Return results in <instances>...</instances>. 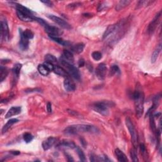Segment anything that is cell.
<instances>
[{"label": "cell", "instance_id": "cell-1", "mask_svg": "<svg viewBox=\"0 0 162 162\" xmlns=\"http://www.w3.org/2000/svg\"><path fill=\"white\" fill-rule=\"evenodd\" d=\"M127 25L128 20L122 19L117 24L108 26L103 34V39L107 41L110 44L117 43L126 33Z\"/></svg>", "mask_w": 162, "mask_h": 162}, {"label": "cell", "instance_id": "cell-2", "mask_svg": "<svg viewBox=\"0 0 162 162\" xmlns=\"http://www.w3.org/2000/svg\"><path fill=\"white\" fill-rule=\"evenodd\" d=\"M65 134L68 135H76L81 132H89L92 134H98L100 132L99 129L95 126L90 125L77 124L68 126L64 130Z\"/></svg>", "mask_w": 162, "mask_h": 162}, {"label": "cell", "instance_id": "cell-3", "mask_svg": "<svg viewBox=\"0 0 162 162\" xmlns=\"http://www.w3.org/2000/svg\"><path fill=\"white\" fill-rule=\"evenodd\" d=\"M133 98L134 100L136 115L138 118H140L142 117L143 112H144L145 95L139 86H137L134 91Z\"/></svg>", "mask_w": 162, "mask_h": 162}, {"label": "cell", "instance_id": "cell-4", "mask_svg": "<svg viewBox=\"0 0 162 162\" xmlns=\"http://www.w3.org/2000/svg\"><path fill=\"white\" fill-rule=\"evenodd\" d=\"M113 106H115V103L113 101H102L95 103L92 106V108L96 112L104 115V116H107L109 113L108 108Z\"/></svg>", "mask_w": 162, "mask_h": 162}, {"label": "cell", "instance_id": "cell-5", "mask_svg": "<svg viewBox=\"0 0 162 162\" xmlns=\"http://www.w3.org/2000/svg\"><path fill=\"white\" fill-rule=\"evenodd\" d=\"M62 67L67 71V72L68 73V75L71 76L74 78H76V80H79L81 78L80 73L75 67L73 66L72 64L68 63V62L65 61V60H61L60 61Z\"/></svg>", "mask_w": 162, "mask_h": 162}, {"label": "cell", "instance_id": "cell-6", "mask_svg": "<svg viewBox=\"0 0 162 162\" xmlns=\"http://www.w3.org/2000/svg\"><path fill=\"white\" fill-rule=\"evenodd\" d=\"M126 123L127 127L128 130L130 133L132 139V142L134 148L137 149L138 146V135L136 129H135L134 124L132 123L131 120L129 118H127L126 120Z\"/></svg>", "mask_w": 162, "mask_h": 162}, {"label": "cell", "instance_id": "cell-7", "mask_svg": "<svg viewBox=\"0 0 162 162\" xmlns=\"http://www.w3.org/2000/svg\"><path fill=\"white\" fill-rule=\"evenodd\" d=\"M48 17L49 18H50L51 20H53L54 22L56 23V24H57L58 25H59L60 27H62V28L65 29H71L70 25L66 21L63 20L62 18L55 16V15H48Z\"/></svg>", "mask_w": 162, "mask_h": 162}, {"label": "cell", "instance_id": "cell-8", "mask_svg": "<svg viewBox=\"0 0 162 162\" xmlns=\"http://www.w3.org/2000/svg\"><path fill=\"white\" fill-rule=\"evenodd\" d=\"M1 39L8 41L10 39V32H9L8 26L6 20H1Z\"/></svg>", "mask_w": 162, "mask_h": 162}, {"label": "cell", "instance_id": "cell-9", "mask_svg": "<svg viewBox=\"0 0 162 162\" xmlns=\"http://www.w3.org/2000/svg\"><path fill=\"white\" fill-rule=\"evenodd\" d=\"M161 15V12L160 11L158 14L156 15L155 17L153 18V20L150 22V24H149V26H148V28H147V32L149 34L151 35L152 34H153V32H155L156 27L158 26Z\"/></svg>", "mask_w": 162, "mask_h": 162}, {"label": "cell", "instance_id": "cell-10", "mask_svg": "<svg viewBox=\"0 0 162 162\" xmlns=\"http://www.w3.org/2000/svg\"><path fill=\"white\" fill-rule=\"evenodd\" d=\"M45 29V31L47 32L49 36H58L62 34V32L60 31L57 27L49 25L48 23L43 26Z\"/></svg>", "mask_w": 162, "mask_h": 162}, {"label": "cell", "instance_id": "cell-11", "mask_svg": "<svg viewBox=\"0 0 162 162\" xmlns=\"http://www.w3.org/2000/svg\"><path fill=\"white\" fill-rule=\"evenodd\" d=\"M107 68L105 63H100L96 70V75L99 79L103 80L105 78Z\"/></svg>", "mask_w": 162, "mask_h": 162}, {"label": "cell", "instance_id": "cell-12", "mask_svg": "<svg viewBox=\"0 0 162 162\" xmlns=\"http://www.w3.org/2000/svg\"><path fill=\"white\" fill-rule=\"evenodd\" d=\"M57 139L53 137H49L48 139H46L45 141L43 142L42 146L44 150H48L50 149L51 147H53V146L56 143Z\"/></svg>", "mask_w": 162, "mask_h": 162}, {"label": "cell", "instance_id": "cell-13", "mask_svg": "<svg viewBox=\"0 0 162 162\" xmlns=\"http://www.w3.org/2000/svg\"><path fill=\"white\" fill-rule=\"evenodd\" d=\"M64 87L67 91L72 92L76 90V85L69 77H66L63 82Z\"/></svg>", "mask_w": 162, "mask_h": 162}, {"label": "cell", "instance_id": "cell-14", "mask_svg": "<svg viewBox=\"0 0 162 162\" xmlns=\"http://www.w3.org/2000/svg\"><path fill=\"white\" fill-rule=\"evenodd\" d=\"M17 15L18 18L22 21L26 22H32L35 20V17L33 16H30L28 15H26L25 13H23L17 10Z\"/></svg>", "mask_w": 162, "mask_h": 162}, {"label": "cell", "instance_id": "cell-15", "mask_svg": "<svg viewBox=\"0 0 162 162\" xmlns=\"http://www.w3.org/2000/svg\"><path fill=\"white\" fill-rule=\"evenodd\" d=\"M21 107H20V106H13V107H12L6 114L5 118H10L13 116L19 114L21 112Z\"/></svg>", "mask_w": 162, "mask_h": 162}, {"label": "cell", "instance_id": "cell-16", "mask_svg": "<svg viewBox=\"0 0 162 162\" xmlns=\"http://www.w3.org/2000/svg\"><path fill=\"white\" fill-rule=\"evenodd\" d=\"M58 147H67V148H70V149H73V148L76 147V145L75 143H74L72 141H69V140H62V141H60L58 145Z\"/></svg>", "mask_w": 162, "mask_h": 162}, {"label": "cell", "instance_id": "cell-17", "mask_svg": "<svg viewBox=\"0 0 162 162\" xmlns=\"http://www.w3.org/2000/svg\"><path fill=\"white\" fill-rule=\"evenodd\" d=\"M13 4L15 5V7H16L17 11H19L23 13H25V14H26V15H28L30 16H33V15H32L33 12H32L31 10H29V8H27L24 6H22V4H18V3H13Z\"/></svg>", "mask_w": 162, "mask_h": 162}, {"label": "cell", "instance_id": "cell-18", "mask_svg": "<svg viewBox=\"0 0 162 162\" xmlns=\"http://www.w3.org/2000/svg\"><path fill=\"white\" fill-rule=\"evenodd\" d=\"M55 73L57 74L58 76L65 77H68V73L67 72V71L65 70V69L62 67H60L58 65H54V68L53 70Z\"/></svg>", "mask_w": 162, "mask_h": 162}, {"label": "cell", "instance_id": "cell-19", "mask_svg": "<svg viewBox=\"0 0 162 162\" xmlns=\"http://www.w3.org/2000/svg\"><path fill=\"white\" fill-rule=\"evenodd\" d=\"M20 48L22 50H26L29 47V39H27L24 36H23L20 30Z\"/></svg>", "mask_w": 162, "mask_h": 162}, {"label": "cell", "instance_id": "cell-20", "mask_svg": "<svg viewBox=\"0 0 162 162\" xmlns=\"http://www.w3.org/2000/svg\"><path fill=\"white\" fill-rule=\"evenodd\" d=\"M49 38L53 40L54 42L58 43L59 44H61L64 46H68L70 45V43L67 41H65L62 38H59L58 36H49Z\"/></svg>", "mask_w": 162, "mask_h": 162}, {"label": "cell", "instance_id": "cell-21", "mask_svg": "<svg viewBox=\"0 0 162 162\" xmlns=\"http://www.w3.org/2000/svg\"><path fill=\"white\" fill-rule=\"evenodd\" d=\"M18 122V120L16 118H12V119H10V120H8V122L4 125V127L2 129V134H3L4 133H6L9 130V129H10L13 124L16 123Z\"/></svg>", "mask_w": 162, "mask_h": 162}, {"label": "cell", "instance_id": "cell-22", "mask_svg": "<svg viewBox=\"0 0 162 162\" xmlns=\"http://www.w3.org/2000/svg\"><path fill=\"white\" fill-rule=\"evenodd\" d=\"M161 51V44H159L158 46H156V48H155V49L154 50L153 53L152 55H151V62L152 63H155L157 58H158L159 54L160 53Z\"/></svg>", "mask_w": 162, "mask_h": 162}, {"label": "cell", "instance_id": "cell-23", "mask_svg": "<svg viewBox=\"0 0 162 162\" xmlns=\"http://www.w3.org/2000/svg\"><path fill=\"white\" fill-rule=\"evenodd\" d=\"M115 155H116L117 158L119 161H121V162L128 161V159L127 158L126 155H125L121 150L118 149V148L115 150Z\"/></svg>", "mask_w": 162, "mask_h": 162}, {"label": "cell", "instance_id": "cell-24", "mask_svg": "<svg viewBox=\"0 0 162 162\" xmlns=\"http://www.w3.org/2000/svg\"><path fill=\"white\" fill-rule=\"evenodd\" d=\"M131 3V1H129V0H122V1H120L117 4L116 7H115V10H116L117 11L121 10L124 8L127 7Z\"/></svg>", "mask_w": 162, "mask_h": 162}, {"label": "cell", "instance_id": "cell-25", "mask_svg": "<svg viewBox=\"0 0 162 162\" xmlns=\"http://www.w3.org/2000/svg\"><path fill=\"white\" fill-rule=\"evenodd\" d=\"M84 48V44L82 43H80L72 46L71 50L74 53L79 54L83 52Z\"/></svg>", "mask_w": 162, "mask_h": 162}, {"label": "cell", "instance_id": "cell-26", "mask_svg": "<svg viewBox=\"0 0 162 162\" xmlns=\"http://www.w3.org/2000/svg\"><path fill=\"white\" fill-rule=\"evenodd\" d=\"M21 68H22V65L20 63H17V64L15 65L14 67H13V70H12L13 75V77H14L15 81H17L18 79V77H19Z\"/></svg>", "mask_w": 162, "mask_h": 162}, {"label": "cell", "instance_id": "cell-27", "mask_svg": "<svg viewBox=\"0 0 162 162\" xmlns=\"http://www.w3.org/2000/svg\"><path fill=\"white\" fill-rule=\"evenodd\" d=\"M8 71L7 70V68L3 66H1V68H0V81L3 82L5 79L8 76Z\"/></svg>", "mask_w": 162, "mask_h": 162}, {"label": "cell", "instance_id": "cell-28", "mask_svg": "<svg viewBox=\"0 0 162 162\" xmlns=\"http://www.w3.org/2000/svg\"><path fill=\"white\" fill-rule=\"evenodd\" d=\"M38 70L41 75H43L44 76H48L50 72V71L44 65H39L38 67Z\"/></svg>", "mask_w": 162, "mask_h": 162}, {"label": "cell", "instance_id": "cell-29", "mask_svg": "<svg viewBox=\"0 0 162 162\" xmlns=\"http://www.w3.org/2000/svg\"><path fill=\"white\" fill-rule=\"evenodd\" d=\"M20 31L22 32V33L23 34L25 38H27V39H31L34 38V33L32 32V31L29 30V29H26L24 31H22L20 29Z\"/></svg>", "mask_w": 162, "mask_h": 162}, {"label": "cell", "instance_id": "cell-30", "mask_svg": "<svg viewBox=\"0 0 162 162\" xmlns=\"http://www.w3.org/2000/svg\"><path fill=\"white\" fill-rule=\"evenodd\" d=\"M63 56L67 60H69V61H71L72 62H73V60H74L73 55L72 53L70 52V51L64 50L63 51Z\"/></svg>", "mask_w": 162, "mask_h": 162}, {"label": "cell", "instance_id": "cell-31", "mask_svg": "<svg viewBox=\"0 0 162 162\" xmlns=\"http://www.w3.org/2000/svg\"><path fill=\"white\" fill-rule=\"evenodd\" d=\"M120 68L117 65H112L110 68V76H113V75H115V74H120Z\"/></svg>", "mask_w": 162, "mask_h": 162}, {"label": "cell", "instance_id": "cell-32", "mask_svg": "<svg viewBox=\"0 0 162 162\" xmlns=\"http://www.w3.org/2000/svg\"><path fill=\"white\" fill-rule=\"evenodd\" d=\"M45 60L46 62H49L51 63H56L57 62V60L55 58L53 55L48 54L45 56Z\"/></svg>", "mask_w": 162, "mask_h": 162}, {"label": "cell", "instance_id": "cell-33", "mask_svg": "<svg viewBox=\"0 0 162 162\" xmlns=\"http://www.w3.org/2000/svg\"><path fill=\"white\" fill-rule=\"evenodd\" d=\"M76 149H77V154L78 155V157H79V158H80L81 161H86V156H85L84 153L83 152V151L81 149L80 147H76Z\"/></svg>", "mask_w": 162, "mask_h": 162}, {"label": "cell", "instance_id": "cell-34", "mask_svg": "<svg viewBox=\"0 0 162 162\" xmlns=\"http://www.w3.org/2000/svg\"><path fill=\"white\" fill-rule=\"evenodd\" d=\"M136 148H133V149L131 150V158L133 161L134 162H137L139 161L138 158H137V153H136Z\"/></svg>", "mask_w": 162, "mask_h": 162}, {"label": "cell", "instance_id": "cell-35", "mask_svg": "<svg viewBox=\"0 0 162 162\" xmlns=\"http://www.w3.org/2000/svg\"><path fill=\"white\" fill-rule=\"evenodd\" d=\"M92 57L96 61H98V60H100L102 58V54L100 52H94L92 53Z\"/></svg>", "mask_w": 162, "mask_h": 162}, {"label": "cell", "instance_id": "cell-36", "mask_svg": "<svg viewBox=\"0 0 162 162\" xmlns=\"http://www.w3.org/2000/svg\"><path fill=\"white\" fill-rule=\"evenodd\" d=\"M24 139L26 142H30L33 139V136L30 133H25L24 135Z\"/></svg>", "mask_w": 162, "mask_h": 162}, {"label": "cell", "instance_id": "cell-37", "mask_svg": "<svg viewBox=\"0 0 162 162\" xmlns=\"http://www.w3.org/2000/svg\"><path fill=\"white\" fill-rule=\"evenodd\" d=\"M139 147H140V150L141 151L142 155L144 156L145 158H147V150H146L145 145L144 144H140Z\"/></svg>", "mask_w": 162, "mask_h": 162}, {"label": "cell", "instance_id": "cell-38", "mask_svg": "<svg viewBox=\"0 0 162 162\" xmlns=\"http://www.w3.org/2000/svg\"><path fill=\"white\" fill-rule=\"evenodd\" d=\"M44 65L47 68L48 70L51 72V71H53V68H54V65L51 63H49V62H45L44 64Z\"/></svg>", "mask_w": 162, "mask_h": 162}, {"label": "cell", "instance_id": "cell-39", "mask_svg": "<svg viewBox=\"0 0 162 162\" xmlns=\"http://www.w3.org/2000/svg\"><path fill=\"white\" fill-rule=\"evenodd\" d=\"M43 3L45 4L46 5H47L48 7H52L53 6V3L50 1H41Z\"/></svg>", "mask_w": 162, "mask_h": 162}, {"label": "cell", "instance_id": "cell-40", "mask_svg": "<svg viewBox=\"0 0 162 162\" xmlns=\"http://www.w3.org/2000/svg\"><path fill=\"white\" fill-rule=\"evenodd\" d=\"M78 66H79L80 67H83L85 65V62H84V60H83V59H81L79 60V61H78Z\"/></svg>", "mask_w": 162, "mask_h": 162}, {"label": "cell", "instance_id": "cell-41", "mask_svg": "<svg viewBox=\"0 0 162 162\" xmlns=\"http://www.w3.org/2000/svg\"><path fill=\"white\" fill-rule=\"evenodd\" d=\"M47 111L48 112L51 113L52 112V104H51L49 102L47 103Z\"/></svg>", "mask_w": 162, "mask_h": 162}, {"label": "cell", "instance_id": "cell-42", "mask_svg": "<svg viewBox=\"0 0 162 162\" xmlns=\"http://www.w3.org/2000/svg\"><path fill=\"white\" fill-rule=\"evenodd\" d=\"M81 144L82 145V146H84V147H85L86 146V145H87V143H86V141L84 140V139H83V138L81 139Z\"/></svg>", "mask_w": 162, "mask_h": 162}, {"label": "cell", "instance_id": "cell-43", "mask_svg": "<svg viewBox=\"0 0 162 162\" xmlns=\"http://www.w3.org/2000/svg\"><path fill=\"white\" fill-rule=\"evenodd\" d=\"M11 153L13 155H18L20 153V152L19 151H10Z\"/></svg>", "mask_w": 162, "mask_h": 162}, {"label": "cell", "instance_id": "cell-44", "mask_svg": "<svg viewBox=\"0 0 162 162\" xmlns=\"http://www.w3.org/2000/svg\"><path fill=\"white\" fill-rule=\"evenodd\" d=\"M66 156H67V158L68 159V161H73V160L72 159V156H70V155H66Z\"/></svg>", "mask_w": 162, "mask_h": 162}, {"label": "cell", "instance_id": "cell-45", "mask_svg": "<svg viewBox=\"0 0 162 162\" xmlns=\"http://www.w3.org/2000/svg\"><path fill=\"white\" fill-rule=\"evenodd\" d=\"M40 91L39 89H34V91ZM26 91H29V92H33V91H32V89H29V90H26Z\"/></svg>", "mask_w": 162, "mask_h": 162}]
</instances>
